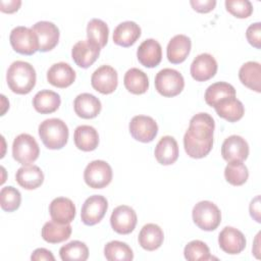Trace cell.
Returning a JSON list of instances; mask_svg holds the SVG:
<instances>
[{"instance_id":"8fae6325","label":"cell","mask_w":261,"mask_h":261,"mask_svg":"<svg viewBox=\"0 0 261 261\" xmlns=\"http://www.w3.org/2000/svg\"><path fill=\"white\" fill-rule=\"evenodd\" d=\"M137 221L135 210L126 205H120L114 208L110 216L111 227L119 234L130 233L135 229Z\"/></svg>"},{"instance_id":"ba28073f","label":"cell","mask_w":261,"mask_h":261,"mask_svg":"<svg viewBox=\"0 0 261 261\" xmlns=\"http://www.w3.org/2000/svg\"><path fill=\"white\" fill-rule=\"evenodd\" d=\"M85 182L93 189H103L112 180V168L103 160L90 162L84 171Z\"/></svg>"},{"instance_id":"8992f818","label":"cell","mask_w":261,"mask_h":261,"mask_svg":"<svg viewBox=\"0 0 261 261\" xmlns=\"http://www.w3.org/2000/svg\"><path fill=\"white\" fill-rule=\"evenodd\" d=\"M39 154V145L31 135L20 134L14 139L12 144V156L18 163L22 165L31 164L38 159Z\"/></svg>"},{"instance_id":"603a6c76","label":"cell","mask_w":261,"mask_h":261,"mask_svg":"<svg viewBox=\"0 0 261 261\" xmlns=\"http://www.w3.org/2000/svg\"><path fill=\"white\" fill-rule=\"evenodd\" d=\"M213 107L215 108V111L219 117L229 122L240 120L245 113L243 103L236 97H226L218 101Z\"/></svg>"},{"instance_id":"9c48e42d","label":"cell","mask_w":261,"mask_h":261,"mask_svg":"<svg viewBox=\"0 0 261 261\" xmlns=\"http://www.w3.org/2000/svg\"><path fill=\"white\" fill-rule=\"evenodd\" d=\"M108 208V202L101 195L90 196L83 204L81 211L82 221L86 225H95L104 217Z\"/></svg>"},{"instance_id":"d590c367","label":"cell","mask_w":261,"mask_h":261,"mask_svg":"<svg viewBox=\"0 0 261 261\" xmlns=\"http://www.w3.org/2000/svg\"><path fill=\"white\" fill-rule=\"evenodd\" d=\"M109 29L105 21L99 18H93L87 25L88 40L95 43L100 48H103L108 41Z\"/></svg>"},{"instance_id":"d4e9b609","label":"cell","mask_w":261,"mask_h":261,"mask_svg":"<svg viewBox=\"0 0 261 261\" xmlns=\"http://www.w3.org/2000/svg\"><path fill=\"white\" fill-rule=\"evenodd\" d=\"M15 179L21 188L25 190H35L43 184L44 173L39 166L27 164L17 169Z\"/></svg>"},{"instance_id":"ee69618b","label":"cell","mask_w":261,"mask_h":261,"mask_svg":"<svg viewBox=\"0 0 261 261\" xmlns=\"http://www.w3.org/2000/svg\"><path fill=\"white\" fill-rule=\"evenodd\" d=\"M21 5L20 0H8V1H0V10L6 13H12L18 10Z\"/></svg>"},{"instance_id":"ffe728a7","label":"cell","mask_w":261,"mask_h":261,"mask_svg":"<svg viewBox=\"0 0 261 261\" xmlns=\"http://www.w3.org/2000/svg\"><path fill=\"white\" fill-rule=\"evenodd\" d=\"M73 109L77 116L85 119H91L100 113L102 104L96 96L90 93H82L75 97L73 101Z\"/></svg>"},{"instance_id":"f6af8a7d","label":"cell","mask_w":261,"mask_h":261,"mask_svg":"<svg viewBox=\"0 0 261 261\" xmlns=\"http://www.w3.org/2000/svg\"><path fill=\"white\" fill-rule=\"evenodd\" d=\"M250 214L257 221L260 222V197L257 196L251 201L250 204Z\"/></svg>"},{"instance_id":"7402d4cb","label":"cell","mask_w":261,"mask_h":261,"mask_svg":"<svg viewBox=\"0 0 261 261\" xmlns=\"http://www.w3.org/2000/svg\"><path fill=\"white\" fill-rule=\"evenodd\" d=\"M192 47L191 39L186 35H176L168 42L166 56L169 62L173 64L181 63L190 54Z\"/></svg>"},{"instance_id":"836d02e7","label":"cell","mask_w":261,"mask_h":261,"mask_svg":"<svg viewBox=\"0 0 261 261\" xmlns=\"http://www.w3.org/2000/svg\"><path fill=\"white\" fill-rule=\"evenodd\" d=\"M104 256L109 261H130L134 253L130 247L120 241H111L104 247Z\"/></svg>"},{"instance_id":"4fadbf2b","label":"cell","mask_w":261,"mask_h":261,"mask_svg":"<svg viewBox=\"0 0 261 261\" xmlns=\"http://www.w3.org/2000/svg\"><path fill=\"white\" fill-rule=\"evenodd\" d=\"M221 155L225 161L243 162L248 158L249 145L241 136L232 135L224 140L221 146Z\"/></svg>"},{"instance_id":"f1b7e54d","label":"cell","mask_w":261,"mask_h":261,"mask_svg":"<svg viewBox=\"0 0 261 261\" xmlns=\"http://www.w3.org/2000/svg\"><path fill=\"white\" fill-rule=\"evenodd\" d=\"M239 79L244 86L257 93L261 91V65L256 61L244 63L239 70Z\"/></svg>"},{"instance_id":"f35d334b","label":"cell","mask_w":261,"mask_h":261,"mask_svg":"<svg viewBox=\"0 0 261 261\" xmlns=\"http://www.w3.org/2000/svg\"><path fill=\"white\" fill-rule=\"evenodd\" d=\"M21 202V195L19 191L12 186H7L0 191V204L4 211L12 212L18 209Z\"/></svg>"},{"instance_id":"7a4b0ae2","label":"cell","mask_w":261,"mask_h":261,"mask_svg":"<svg viewBox=\"0 0 261 261\" xmlns=\"http://www.w3.org/2000/svg\"><path fill=\"white\" fill-rule=\"evenodd\" d=\"M36 70L29 62L16 60L10 64L6 73L9 89L19 95L29 94L36 85Z\"/></svg>"},{"instance_id":"277c9868","label":"cell","mask_w":261,"mask_h":261,"mask_svg":"<svg viewBox=\"0 0 261 261\" xmlns=\"http://www.w3.org/2000/svg\"><path fill=\"white\" fill-rule=\"evenodd\" d=\"M192 216L194 223L206 231L216 229L221 222V212L211 201L198 202L193 208Z\"/></svg>"},{"instance_id":"f546056e","label":"cell","mask_w":261,"mask_h":261,"mask_svg":"<svg viewBox=\"0 0 261 261\" xmlns=\"http://www.w3.org/2000/svg\"><path fill=\"white\" fill-rule=\"evenodd\" d=\"M41 234L47 243H62L69 239L71 234V226L69 223H59L54 220H50L43 225Z\"/></svg>"},{"instance_id":"484cf974","label":"cell","mask_w":261,"mask_h":261,"mask_svg":"<svg viewBox=\"0 0 261 261\" xmlns=\"http://www.w3.org/2000/svg\"><path fill=\"white\" fill-rule=\"evenodd\" d=\"M141 36V28L135 21L126 20L120 22L113 32V42L122 47H129L136 43Z\"/></svg>"},{"instance_id":"9a60e30c","label":"cell","mask_w":261,"mask_h":261,"mask_svg":"<svg viewBox=\"0 0 261 261\" xmlns=\"http://www.w3.org/2000/svg\"><path fill=\"white\" fill-rule=\"evenodd\" d=\"M101 48L90 40L76 42L71 49V57L74 63L82 67L88 68L99 57Z\"/></svg>"},{"instance_id":"b9f144b4","label":"cell","mask_w":261,"mask_h":261,"mask_svg":"<svg viewBox=\"0 0 261 261\" xmlns=\"http://www.w3.org/2000/svg\"><path fill=\"white\" fill-rule=\"evenodd\" d=\"M190 4L194 8V10L201 13H207L214 9L216 5V1L215 0H191Z\"/></svg>"},{"instance_id":"5bb4252c","label":"cell","mask_w":261,"mask_h":261,"mask_svg":"<svg viewBox=\"0 0 261 261\" xmlns=\"http://www.w3.org/2000/svg\"><path fill=\"white\" fill-rule=\"evenodd\" d=\"M32 30L38 38L39 51L48 52L57 45L60 34L58 28L53 22L41 20L36 22Z\"/></svg>"},{"instance_id":"74e56055","label":"cell","mask_w":261,"mask_h":261,"mask_svg":"<svg viewBox=\"0 0 261 261\" xmlns=\"http://www.w3.org/2000/svg\"><path fill=\"white\" fill-rule=\"evenodd\" d=\"M224 176L230 185L242 186L247 181L249 171L243 162H230L224 169Z\"/></svg>"},{"instance_id":"e575fe53","label":"cell","mask_w":261,"mask_h":261,"mask_svg":"<svg viewBox=\"0 0 261 261\" xmlns=\"http://www.w3.org/2000/svg\"><path fill=\"white\" fill-rule=\"evenodd\" d=\"M59 255L63 261H85L89 257V249L81 241H71L60 248Z\"/></svg>"},{"instance_id":"cb8c5ba5","label":"cell","mask_w":261,"mask_h":261,"mask_svg":"<svg viewBox=\"0 0 261 261\" xmlns=\"http://www.w3.org/2000/svg\"><path fill=\"white\" fill-rule=\"evenodd\" d=\"M156 160L162 165H170L178 158V145L171 136L162 137L157 143L154 151Z\"/></svg>"},{"instance_id":"2e32d148","label":"cell","mask_w":261,"mask_h":261,"mask_svg":"<svg viewBox=\"0 0 261 261\" xmlns=\"http://www.w3.org/2000/svg\"><path fill=\"white\" fill-rule=\"evenodd\" d=\"M218 244L223 252L230 255H236L245 249L246 238L241 230L232 226H225L219 232Z\"/></svg>"},{"instance_id":"30bf717a","label":"cell","mask_w":261,"mask_h":261,"mask_svg":"<svg viewBox=\"0 0 261 261\" xmlns=\"http://www.w3.org/2000/svg\"><path fill=\"white\" fill-rule=\"evenodd\" d=\"M128 128L132 137L142 143L152 142L158 133L156 121L151 116L147 115L134 116L129 122Z\"/></svg>"},{"instance_id":"83f0119b","label":"cell","mask_w":261,"mask_h":261,"mask_svg":"<svg viewBox=\"0 0 261 261\" xmlns=\"http://www.w3.org/2000/svg\"><path fill=\"white\" fill-rule=\"evenodd\" d=\"M73 140L77 149L85 152H90L98 147L99 135L95 127L83 124L79 125L74 129Z\"/></svg>"},{"instance_id":"8d00e7d4","label":"cell","mask_w":261,"mask_h":261,"mask_svg":"<svg viewBox=\"0 0 261 261\" xmlns=\"http://www.w3.org/2000/svg\"><path fill=\"white\" fill-rule=\"evenodd\" d=\"M185 258L189 261H207L212 260L208 246L199 240H194L186 245L184 250Z\"/></svg>"},{"instance_id":"3957f363","label":"cell","mask_w":261,"mask_h":261,"mask_svg":"<svg viewBox=\"0 0 261 261\" xmlns=\"http://www.w3.org/2000/svg\"><path fill=\"white\" fill-rule=\"evenodd\" d=\"M39 136L46 148L57 150L63 148L68 140V127L59 118L45 119L39 125Z\"/></svg>"},{"instance_id":"52a82bcc","label":"cell","mask_w":261,"mask_h":261,"mask_svg":"<svg viewBox=\"0 0 261 261\" xmlns=\"http://www.w3.org/2000/svg\"><path fill=\"white\" fill-rule=\"evenodd\" d=\"M9 42L13 50L22 55H33L39 50V42L36 34L30 28L15 27L9 36Z\"/></svg>"},{"instance_id":"7bdbcfd3","label":"cell","mask_w":261,"mask_h":261,"mask_svg":"<svg viewBox=\"0 0 261 261\" xmlns=\"http://www.w3.org/2000/svg\"><path fill=\"white\" fill-rule=\"evenodd\" d=\"M31 259L33 261H42V260H46V261H54L55 258L53 256V254L51 253V251L45 249V248H39V249H36L32 256H31Z\"/></svg>"},{"instance_id":"7c38bea8","label":"cell","mask_w":261,"mask_h":261,"mask_svg":"<svg viewBox=\"0 0 261 261\" xmlns=\"http://www.w3.org/2000/svg\"><path fill=\"white\" fill-rule=\"evenodd\" d=\"M91 84L97 92L104 95L111 94L117 88V71L110 65H102L93 72Z\"/></svg>"},{"instance_id":"5b68a950","label":"cell","mask_w":261,"mask_h":261,"mask_svg":"<svg viewBox=\"0 0 261 261\" xmlns=\"http://www.w3.org/2000/svg\"><path fill=\"white\" fill-rule=\"evenodd\" d=\"M155 88L164 97L178 95L185 87V80L181 73L173 68H163L155 76Z\"/></svg>"},{"instance_id":"4316f807","label":"cell","mask_w":261,"mask_h":261,"mask_svg":"<svg viewBox=\"0 0 261 261\" xmlns=\"http://www.w3.org/2000/svg\"><path fill=\"white\" fill-rule=\"evenodd\" d=\"M164 233L161 227L155 223L145 224L139 232L140 246L147 251H155L162 245Z\"/></svg>"},{"instance_id":"ac0fdd59","label":"cell","mask_w":261,"mask_h":261,"mask_svg":"<svg viewBox=\"0 0 261 261\" xmlns=\"http://www.w3.org/2000/svg\"><path fill=\"white\" fill-rule=\"evenodd\" d=\"M137 57L139 62L145 67H155L162 59L161 45L154 39H147L139 46L137 50Z\"/></svg>"},{"instance_id":"e0dca14e","label":"cell","mask_w":261,"mask_h":261,"mask_svg":"<svg viewBox=\"0 0 261 261\" xmlns=\"http://www.w3.org/2000/svg\"><path fill=\"white\" fill-rule=\"evenodd\" d=\"M217 71V62L209 53L199 54L192 62L190 72L197 82H205L212 79Z\"/></svg>"},{"instance_id":"44dd1931","label":"cell","mask_w":261,"mask_h":261,"mask_svg":"<svg viewBox=\"0 0 261 261\" xmlns=\"http://www.w3.org/2000/svg\"><path fill=\"white\" fill-rule=\"evenodd\" d=\"M49 213L52 220L56 222L70 223L75 216V206L70 199L58 197L50 203Z\"/></svg>"},{"instance_id":"4dcf8cb0","label":"cell","mask_w":261,"mask_h":261,"mask_svg":"<svg viewBox=\"0 0 261 261\" xmlns=\"http://www.w3.org/2000/svg\"><path fill=\"white\" fill-rule=\"evenodd\" d=\"M61 103L60 96L51 90H41L33 98L35 110L42 114H48L56 111Z\"/></svg>"},{"instance_id":"ab89813d","label":"cell","mask_w":261,"mask_h":261,"mask_svg":"<svg viewBox=\"0 0 261 261\" xmlns=\"http://www.w3.org/2000/svg\"><path fill=\"white\" fill-rule=\"evenodd\" d=\"M226 10L238 18H246L253 12V5L249 0H226Z\"/></svg>"},{"instance_id":"6da1fadb","label":"cell","mask_w":261,"mask_h":261,"mask_svg":"<svg viewBox=\"0 0 261 261\" xmlns=\"http://www.w3.org/2000/svg\"><path fill=\"white\" fill-rule=\"evenodd\" d=\"M214 128V119L206 112L197 113L191 118L184 136L185 151L190 157L200 159L209 154L213 147Z\"/></svg>"},{"instance_id":"60d3db41","label":"cell","mask_w":261,"mask_h":261,"mask_svg":"<svg viewBox=\"0 0 261 261\" xmlns=\"http://www.w3.org/2000/svg\"><path fill=\"white\" fill-rule=\"evenodd\" d=\"M246 38L248 42L255 48H261V23L254 22L250 24L246 31Z\"/></svg>"},{"instance_id":"d6a6232c","label":"cell","mask_w":261,"mask_h":261,"mask_svg":"<svg viewBox=\"0 0 261 261\" xmlns=\"http://www.w3.org/2000/svg\"><path fill=\"white\" fill-rule=\"evenodd\" d=\"M226 97H236V89L228 83L217 82L210 85L205 92V101L209 106H214Z\"/></svg>"},{"instance_id":"d6986e66","label":"cell","mask_w":261,"mask_h":261,"mask_svg":"<svg viewBox=\"0 0 261 261\" xmlns=\"http://www.w3.org/2000/svg\"><path fill=\"white\" fill-rule=\"evenodd\" d=\"M47 81L54 87L64 89L75 81V71L68 63L57 62L48 69Z\"/></svg>"},{"instance_id":"1f68e13d","label":"cell","mask_w":261,"mask_h":261,"mask_svg":"<svg viewBox=\"0 0 261 261\" xmlns=\"http://www.w3.org/2000/svg\"><path fill=\"white\" fill-rule=\"evenodd\" d=\"M123 84L125 89L135 95L144 94L149 88V80L147 74L137 67L129 68L125 72Z\"/></svg>"}]
</instances>
